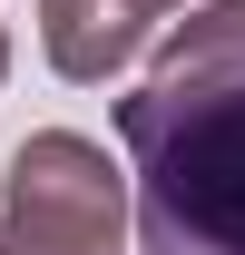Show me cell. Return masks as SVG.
<instances>
[{
	"label": "cell",
	"instance_id": "obj_1",
	"mask_svg": "<svg viewBox=\"0 0 245 255\" xmlns=\"http://www.w3.org/2000/svg\"><path fill=\"white\" fill-rule=\"evenodd\" d=\"M137 255H245V0L186 10L118 98Z\"/></svg>",
	"mask_w": 245,
	"mask_h": 255
},
{
	"label": "cell",
	"instance_id": "obj_2",
	"mask_svg": "<svg viewBox=\"0 0 245 255\" xmlns=\"http://www.w3.org/2000/svg\"><path fill=\"white\" fill-rule=\"evenodd\" d=\"M0 255H137L127 167L79 128L20 137L0 177Z\"/></svg>",
	"mask_w": 245,
	"mask_h": 255
},
{
	"label": "cell",
	"instance_id": "obj_3",
	"mask_svg": "<svg viewBox=\"0 0 245 255\" xmlns=\"http://www.w3.org/2000/svg\"><path fill=\"white\" fill-rule=\"evenodd\" d=\"M147 10L137 0H39V49H49V69L59 79H79V89H98V79H118L137 49H147Z\"/></svg>",
	"mask_w": 245,
	"mask_h": 255
},
{
	"label": "cell",
	"instance_id": "obj_4",
	"mask_svg": "<svg viewBox=\"0 0 245 255\" xmlns=\"http://www.w3.org/2000/svg\"><path fill=\"white\" fill-rule=\"evenodd\" d=\"M137 10H147V20H167V10H186V0H137Z\"/></svg>",
	"mask_w": 245,
	"mask_h": 255
},
{
	"label": "cell",
	"instance_id": "obj_5",
	"mask_svg": "<svg viewBox=\"0 0 245 255\" xmlns=\"http://www.w3.org/2000/svg\"><path fill=\"white\" fill-rule=\"evenodd\" d=\"M0 79H10V30H0Z\"/></svg>",
	"mask_w": 245,
	"mask_h": 255
}]
</instances>
